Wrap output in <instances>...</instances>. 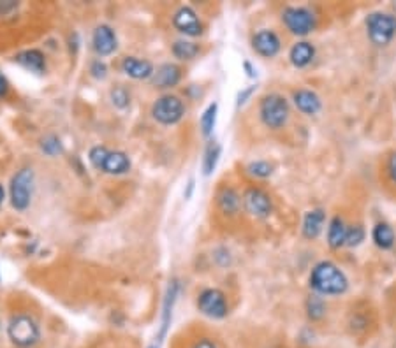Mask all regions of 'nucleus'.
I'll return each mask as SVG.
<instances>
[{"mask_svg": "<svg viewBox=\"0 0 396 348\" xmlns=\"http://www.w3.org/2000/svg\"><path fill=\"white\" fill-rule=\"evenodd\" d=\"M385 174H388L389 182L396 187V152H392L385 160Z\"/></svg>", "mask_w": 396, "mask_h": 348, "instance_id": "f704fd0d", "label": "nucleus"}, {"mask_svg": "<svg viewBox=\"0 0 396 348\" xmlns=\"http://www.w3.org/2000/svg\"><path fill=\"white\" fill-rule=\"evenodd\" d=\"M305 312L310 322H321L322 319L328 313V304H326V299L322 295H317L312 292L310 295L305 301Z\"/></svg>", "mask_w": 396, "mask_h": 348, "instance_id": "b1692460", "label": "nucleus"}, {"mask_svg": "<svg viewBox=\"0 0 396 348\" xmlns=\"http://www.w3.org/2000/svg\"><path fill=\"white\" fill-rule=\"evenodd\" d=\"M371 241L382 252H388L392 250L396 245V232L391 227V224L388 222H377V224L371 227Z\"/></svg>", "mask_w": 396, "mask_h": 348, "instance_id": "4be33fe9", "label": "nucleus"}, {"mask_svg": "<svg viewBox=\"0 0 396 348\" xmlns=\"http://www.w3.org/2000/svg\"><path fill=\"white\" fill-rule=\"evenodd\" d=\"M197 309L211 320H222L229 315V301L225 292L217 287H206L197 294Z\"/></svg>", "mask_w": 396, "mask_h": 348, "instance_id": "6e6552de", "label": "nucleus"}, {"mask_svg": "<svg viewBox=\"0 0 396 348\" xmlns=\"http://www.w3.org/2000/svg\"><path fill=\"white\" fill-rule=\"evenodd\" d=\"M180 81H182V69L171 62L159 65L152 76V85L159 90L175 88L180 85Z\"/></svg>", "mask_w": 396, "mask_h": 348, "instance_id": "dca6fc26", "label": "nucleus"}, {"mask_svg": "<svg viewBox=\"0 0 396 348\" xmlns=\"http://www.w3.org/2000/svg\"><path fill=\"white\" fill-rule=\"evenodd\" d=\"M282 23L289 34L296 37H307L317 29V16L305 6H287L282 11Z\"/></svg>", "mask_w": 396, "mask_h": 348, "instance_id": "423d86ee", "label": "nucleus"}, {"mask_svg": "<svg viewBox=\"0 0 396 348\" xmlns=\"http://www.w3.org/2000/svg\"><path fill=\"white\" fill-rule=\"evenodd\" d=\"M347 222L343 220L342 215H335L331 220L328 222V246L331 250H340L345 246V236H347Z\"/></svg>", "mask_w": 396, "mask_h": 348, "instance_id": "5701e85b", "label": "nucleus"}, {"mask_svg": "<svg viewBox=\"0 0 396 348\" xmlns=\"http://www.w3.org/2000/svg\"><path fill=\"white\" fill-rule=\"evenodd\" d=\"M147 348H161V347H159V343H154V344H150V347H147Z\"/></svg>", "mask_w": 396, "mask_h": 348, "instance_id": "a19ab883", "label": "nucleus"}, {"mask_svg": "<svg viewBox=\"0 0 396 348\" xmlns=\"http://www.w3.org/2000/svg\"><path fill=\"white\" fill-rule=\"evenodd\" d=\"M217 114H218V104L217 102L208 104V107L203 111V114H201L199 118V128L203 138L210 139L211 135H213L215 125H217Z\"/></svg>", "mask_w": 396, "mask_h": 348, "instance_id": "bb28decb", "label": "nucleus"}, {"mask_svg": "<svg viewBox=\"0 0 396 348\" xmlns=\"http://www.w3.org/2000/svg\"><path fill=\"white\" fill-rule=\"evenodd\" d=\"M217 208L225 217H236L243 210V197L232 187H222L217 192Z\"/></svg>", "mask_w": 396, "mask_h": 348, "instance_id": "a211bd4d", "label": "nucleus"}, {"mask_svg": "<svg viewBox=\"0 0 396 348\" xmlns=\"http://www.w3.org/2000/svg\"><path fill=\"white\" fill-rule=\"evenodd\" d=\"M315 55H317V50H315L314 44L310 41H298L291 46L289 50V62L293 67L296 69H305L314 62Z\"/></svg>", "mask_w": 396, "mask_h": 348, "instance_id": "aec40b11", "label": "nucleus"}, {"mask_svg": "<svg viewBox=\"0 0 396 348\" xmlns=\"http://www.w3.org/2000/svg\"><path fill=\"white\" fill-rule=\"evenodd\" d=\"M368 323H370V319H368L367 313H350L349 316V327L352 333L359 334V333H364V330L368 329Z\"/></svg>", "mask_w": 396, "mask_h": 348, "instance_id": "2f4dec72", "label": "nucleus"}, {"mask_svg": "<svg viewBox=\"0 0 396 348\" xmlns=\"http://www.w3.org/2000/svg\"><path fill=\"white\" fill-rule=\"evenodd\" d=\"M252 50L263 58H275L282 50V39L272 29H260L250 39Z\"/></svg>", "mask_w": 396, "mask_h": 348, "instance_id": "f8f14e48", "label": "nucleus"}, {"mask_svg": "<svg viewBox=\"0 0 396 348\" xmlns=\"http://www.w3.org/2000/svg\"><path fill=\"white\" fill-rule=\"evenodd\" d=\"M189 348H220V344L211 336H199L190 343Z\"/></svg>", "mask_w": 396, "mask_h": 348, "instance_id": "72a5a7b5", "label": "nucleus"}, {"mask_svg": "<svg viewBox=\"0 0 396 348\" xmlns=\"http://www.w3.org/2000/svg\"><path fill=\"white\" fill-rule=\"evenodd\" d=\"M220 156H222L220 142L215 141V139H210V141H208L206 149H204V159H203V174H204V176H210V174L215 173L218 162H220Z\"/></svg>", "mask_w": 396, "mask_h": 348, "instance_id": "393cba45", "label": "nucleus"}, {"mask_svg": "<svg viewBox=\"0 0 396 348\" xmlns=\"http://www.w3.org/2000/svg\"><path fill=\"white\" fill-rule=\"evenodd\" d=\"M367 238V231L361 224H352L347 227V236H345V246L347 248H356Z\"/></svg>", "mask_w": 396, "mask_h": 348, "instance_id": "7c9ffc66", "label": "nucleus"}, {"mask_svg": "<svg viewBox=\"0 0 396 348\" xmlns=\"http://www.w3.org/2000/svg\"><path fill=\"white\" fill-rule=\"evenodd\" d=\"M171 53H173V57L178 58V60L190 62L201 53V48H199V44L194 43V41L178 39V41H175V43H173Z\"/></svg>", "mask_w": 396, "mask_h": 348, "instance_id": "a878e982", "label": "nucleus"}, {"mask_svg": "<svg viewBox=\"0 0 396 348\" xmlns=\"http://www.w3.org/2000/svg\"><path fill=\"white\" fill-rule=\"evenodd\" d=\"M92 46H93V51H95L100 58L113 55L118 48V39H117V34H114V30L111 29L110 25L97 27V29L93 30Z\"/></svg>", "mask_w": 396, "mask_h": 348, "instance_id": "4468645a", "label": "nucleus"}, {"mask_svg": "<svg viewBox=\"0 0 396 348\" xmlns=\"http://www.w3.org/2000/svg\"><path fill=\"white\" fill-rule=\"evenodd\" d=\"M192 190H194V180H190L189 182V190L185 192V199H189L190 196H192Z\"/></svg>", "mask_w": 396, "mask_h": 348, "instance_id": "58836bf2", "label": "nucleus"}, {"mask_svg": "<svg viewBox=\"0 0 396 348\" xmlns=\"http://www.w3.org/2000/svg\"><path fill=\"white\" fill-rule=\"evenodd\" d=\"M88 162L92 163L93 169L100 170L110 176H121L131 170L132 163L127 153L118 152V149H110L103 145L93 146L88 152Z\"/></svg>", "mask_w": 396, "mask_h": 348, "instance_id": "20e7f679", "label": "nucleus"}, {"mask_svg": "<svg viewBox=\"0 0 396 348\" xmlns=\"http://www.w3.org/2000/svg\"><path fill=\"white\" fill-rule=\"evenodd\" d=\"M293 104L305 116H315L322 109V99L310 88H298L293 92Z\"/></svg>", "mask_w": 396, "mask_h": 348, "instance_id": "2eb2a0df", "label": "nucleus"}, {"mask_svg": "<svg viewBox=\"0 0 396 348\" xmlns=\"http://www.w3.org/2000/svg\"><path fill=\"white\" fill-rule=\"evenodd\" d=\"M90 74H92L95 79H104V78H106V76H107L106 62L100 60V58L93 60L92 64H90Z\"/></svg>", "mask_w": 396, "mask_h": 348, "instance_id": "473e14b6", "label": "nucleus"}, {"mask_svg": "<svg viewBox=\"0 0 396 348\" xmlns=\"http://www.w3.org/2000/svg\"><path fill=\"white\" fill-rule=\"evenodd\" d=\"M243 210L250 215V217L257 218V220H264L268 218L273 211V199L266 190L260 187H249L243 192Z\"/></svg>", "mask_w": 396, "mask_h": 348, "instance_id": "9d476101", "label": "nucleus"}, {"mask_svg": "<svg viewBox=\"0 0 396 348\" xmlns=\"http://www.w3.org/2000/svg\"><path fill=\"white\" fill-rule=\"evenodd\" d=\"M15 62L22 65L23 69H27V71L34 72V74H44L46 72V57H44L43 51L36 50V48L20 51L15 57Z\"/></svg>", "mask_w": 396, "mask_h": 348, "instance_id": "412c9836", "label": "nucleus"}, {"mask_svg": "<svg viewBox=\"0 0 396 348\" xmlns=\"http://www.w3.org/2000/svg\"><path fill=\"white\" fill-rule=\"evenodd\" d=\"M152 116L161 125H176L185 116V104L178 95L166 93L154 102Z\"/></svg>", "mask_w": 396, "mask_h": 348, "instance_id": "1a4fd4ad", "label": "nucleus"}, {"mask_svg": "<svg viewBox=\"0 0 396 348\" xmlns=\"http://www.w3.org/2000/svg\"><path fill=\"white\" fill-rule=\"evenodd\" d=\"M173 27L185 37H199L204 32L203 22L189 6H182L176 9V13L173 15Z\"/></svg>", "mask_w": 396, "mask_h": 348, "instance_id": "9b49d317", "label": "nucleus"}, {"mask_svg": "<svg viewBox=\"0 0 396 348\" xmlns=\"http://www.w3.org/2000/svg\"><path fill=\"white\" fill-rule=\"evenodd\" d=\"M4 199H6V190H4V187L0 185V206H2Z\"/></svg>", "mask_w": 396, "mask_h": 348, "instance_id": "ea45409f", "label": "nucleus"}, {"mask_svg": "<svg viewBox=\"0 0 396 348\" xmlns=\"http://www.w3.org/2000/svg\"><path fill=\"white\" fill-rule=\"evenodd\" d=\"M110 99L117 109H127L128 104H131V92H128L125 86L118 85L114 88L110 90Z\"/></svg>", "mask_w": 396, "mask_h": 348, "instance_id": "c756f323", "label": "nucleus"}, {"mask_svg": "<svg viewBox=\"0 0 396 348\" xmlns=\"http://www.w3.org/2000/svg\"><path fill=\"white\" fill-rule=\"evenodd\" d=\"M9 88H11V85H9L8 78L0 72V97H8Z\"/></svg>", "mask_w": 396, "mask_h": 348, "instance_id": "e433bc0d", "label": "nucleus"}, {"mask_svg": "<svg viewBox=\"0 0 396 348\" xmlns=\"http://www.w3.org/2000/svg\"><path fill=\"white\" fill-rule=\"evenodd\" d=\"M259 120L270 130H282L291 120V104L280 93H266L259 100Z\"/></svg>", "mask_w": 396, "mask_h": 348, "instance_id": "7ed1b4c3", "label": "nucleus"}, {"mask_svg": "<svg viewBox=\"0 0 396 348\" xmlns=\"http://www.w3.org/2000/svg\"><path fill=\"white\" fill-rule=\"evenodd\" d=\"M243 69H245V72H246V76H249V78H257L256 67H253V65L250 64L249 60L243 62Z\"/></svg>", "mask_w": 396, "mask_h": 348, "instance_id": "4c0bfd02", "label": "nucleus"}, {"mask_svg": "<svg viewBox=\"0 0 396 348\" xmlns=\"http://www.w3.org/2000/svg\"><path fill=\"white\" fill-rule=\"evenodd\" d=\"M8 336L16 348H34L41 341V326L30 313H13L8 322Z\"/></svg>", "mask_w": 396, "mask_h": 348, "instance_id": "f03ea898", "label": "nucleus"}, {"mask_svg": "<svg viewBox=\"0 0 396 348\" xmlns=\"http://www.w3.org/2000/svg\"><path fill=\"white\" fill-rule=\"evenodd\" d=\"M256 88H257L256 85H250V86H246V88L239 90L238 95H236V107L245 106V104L250 100V97L253 95V92H256Z\"/></svg>", "mask_w": 396, "mask_h": 348, "instance_id": "c9c22d12", "label": "nucleus"}, {"mask_svg": "<svg viewBox=\"0 0 396 348\" xmlns=\"http://www.w3.org/2000/svg\"><path fill=\"white\" fill-rule=\"evenodd\" d=\"M245 170L250 178L253 180H268L272 178L273 173H275V167H273V163L268 162V160H253V162H250L249 166L245 167Z\"/></svg>", "mask_w": 396, "mask_h": 348, "instance_id": "cd10ccee", "label": "nucleus"}, {"mask_svg": "<svg viewBox=\"0 0 396 348\" xmlns=\"http://www.w3.org/2000/svg\"><path fill=\"white\" fill-rule=\"evenodd\" d=\"M367 37L375 48H385L396 37V16L385 11H374L364 20Z\"/></svg>", "mask_w": 396, "mask_h": 348, "instance_id": "39448f33", "label": "nucleus"}, {"mask_svg": "<svg viewBox=\"0 0 396 348\" xmlns=\"http://www.w3.org/2000/svg\"><path fill=\"white\" fill-rule=\"evenodd\" d=\"M312 292L322 297H336L349 290V278L331 260H321L315 264L308 276Z\"/></svg>", "mask_w": 396, "mask_h": 348, "instance_id": "f257e3e1", "label": "nucleus"}, {"mask_svg": "<svg viewBox=\"0 0 396 348\" xmlns=\"http://www.w3.org/2000/svg\"><path fill=\"white\" fill-rule=\"evenodd\" d=\"M41 152L46 156H57L64 153V145H62V139L57 134H46L39 141Z\"/></svg>", "mask_w": 396, "mask_h": 348, "instance_id": "c85d7f7f", "label": "nucleus"}, {"mask_svg": "<svg viewBox=\"0 0 396 348\" xmlns=\"http://www.w3.org/2000/svg\"><path fill=\"white\" fill-rule=\"evenodd\" d=\"M178 294H180V281H178V278H173V280L169 281L168 288H166L164 302H162L161 327H159V334H157L159 343H162V341L166 340V336H168L169 326H171V322H173V309H175Z\"/></svg>", "mask_w": 396, "mask_h": 348, "instance_id": "ddd939ff", "label": "nucleus"}, {"mask_svg": "<svg viewBox=\"0 0 396 348\" xmlns=\"http://www.w3.org/2000/svg\"><path fill=\"white\" fill-rule=\"evenodd\" d=\"M34 180H36V174H34L32 167H22L11 178L9 199H11V206L16 211L29 210L30 203H32Z\"/></svg>", "mask_w": 396, "mask_h": 348, "instance_id": "0eeeda50", "label": "nucleus"}, {"mask_svg": "<svg viewBox=\"0 0 396 348\" xmlns=\"http://www.w3.org/2000/svg\"><path fill=\"white\" fill-rule=\"evenodd\" d=\"M121 71H124L125 76L132 79H152L154 76L155 67L150 60H145V58H138V57H125L121 60Z\"/></svg>", "mask_w": 396, "mask_h": 348, "instance_id": "6ab92c4d", "label": "nucleus"}, {"mask_svg": "<svg viewBox=\"0 0 396 348\" xmlns=\"http://www.w3.org/2000/svg\"><path fill=\"white\" fill-rule=\"evenodd\" d=\"M326 225V211L322 208H312L303 215L301 222V234L308 241H315L322 234Z\"/></svg>", "mask_w": 396, "mask_h": 348, "instance_id": "f3484780", "label": "nucleus"}]
</instances>
